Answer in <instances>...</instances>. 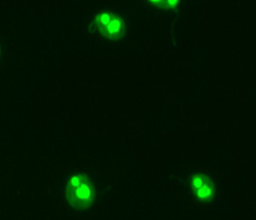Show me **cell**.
<instances>
[{
	"label": "cell",
	"mask_w": 256,
	"mask_h": 220,
	"mask_svg": "<svg viewBox=\"0 0 256 220\" xmlns=\"http://www.w3.org/2000/svg\"><path fill=\"white\" fill-rule=\"evenodd\" d=\"M65 196L73 209L86 211L93 206L97 190L90 178L84 173H80L69 178L65 188Z\"/></svg>",
	"instance_id": "obj_1"
},
{
	"label": "cell",
	"mask_w": 256,
	"mask_h": 220,
	"mask_svg": "<svg viewBox=\"0 0 256 220\" xmlns=\"http://www.w3.org/2000/svg\"><path fill=\"white\" fill-rule=\"evenodd\" d=\"M90 31L98 32L108 40L118 42L126 36V26L120 16L112 12H102L94 18Z\"/></svg>",
	"instance_id": "obj_2"
},
{
	"label": "cell",
	"mask_w": 256,
	"mask_h": 220,
	"mask_svg": "<svg viewBox=\"0 0 256 220\" xmlns=\"http://www.w3.org/2000/svg\"><path fill=\"white\" fill-rule=\"evenodd\" d=\"M190 190L196 198L202 203H210L216 196L213 180L205 173H194L190 179Z\"/></svg>",
	"instance_id": "obj_3"
},
{
	"label": "cell",
	"mask_w": 256,
	"mask_h": 220,
	"mask_svg": "<svg viewBox=\"0 0 256 220\" xmlns=\"http://www.w3.org/2000/svg\"><path fill=\"white\" fill-rule=\"evenodd\" d=\"M156 8L162 10H176L180 0H148Z\"/></svg>",
	"instance_id": "obj_4"
},
{
	"label": "cell",
	"mask_w": 256,
	"mask_h": 220,
	"mask_svg": "<svg viewBox=\"0 0 256 220\" xmlns=\"http://www.w3.org/2000/svg\"><path fill=\"white\" fill-rule=\"evenodd\" d=\"M0 56H2V48H0Z\"/></svg>",
	"instance_id": "obj_5"
}]
</instances>
